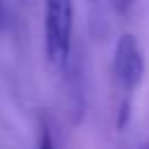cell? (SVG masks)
I'll use <instances>...</instances> for the list:
<instances>
[{
	"label": "cell",
	"instance_id": "1",
	"mask_svg": "<svg viewBox=\"0 0 149 149\" xmlns=\"http://www.w3.org/2000/svg\"><path fill=\"white\" fill-rule=\"evenodd\" d=\"M72 47V0H44V49L54 68H65Z\"/></svg>",
	"mask_w": 149,
	"mask_h": 149
},
{
	"label": "cell",
	"instance_id": "2",
	"mask_svg": "<svg viewBox=\"0 0 149 149\" xmlns=\"http://www.w3.org/2000/svg\"><path fill=\"white\" fill-rule=\"evenodd\" d=\"M112 77L114 84L126 93V98L133 95V91L140 86L144 77V58L137 40L133 35H121L114 44V56H112Z\"/></svg>",
	"mask_w": 149,
	"mask_h": 149
},
{
	"label": "cell",
	"instance_id": "3",
	"mask_svg": "<svg viewBox=\"0 0 149 149\" xmlns=\"http://www.w3.org/2000/svg\"><path fill=\"white\" fill-rule=\"evenodd\" d=\"M133 2H135V0H109L112 9H114L116 14H126V12L133 7Z\"/></svg>",
	"mask_w": 149,
	"mask_h": 149
},
{
	"label": "cell",
	"instance_id": "4",
	"mask_svg": "<svg viewBox=\"0 0 149 149\" xmlns=\"http://www.w3.org/2000/svg\"><path fill=\"white\" fill-rule=\"evenodd\" d=\"M35 149H54V142H51L49 130H44V133H42V137H40V142H37V147H35Z\"/></svg>",
	"mask_w": 149,
	"mask_h": 149
},
{
	"label": "cell",
	"instance_id": "5",
	"mask_svg": "<svg viewBox=\"0 0 149 149\" xmlns=\"http://www.w3.org/2000/svg\"><path fill=\"white\" fill-rule=\"evenodd\" d=\"M142 149H149V144H147V147H142Z\"/></svg>",
	"mask_w": 149,
	"mask_h": 149
}]
</instances>
